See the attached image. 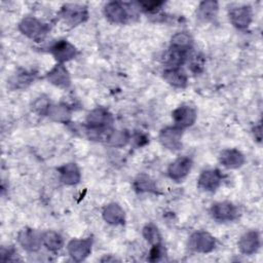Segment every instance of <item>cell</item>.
Here are the masks:
<instances>
[{"instance_id": "1", "label": "cell", "mask_w": 263, "mask_h": 263, "mask_svg": "<svg viewBox=\"0 0 263 263\" xmlns=\"http://www.w3.org/2000/svg\"><path fill=\"white\" fill-rule=\"evenodd\" d=\"M18 29L24 35L34 40L42 39L48 31L46 25L32 16H27L23 18L18 25Z\"/></svg>"}, {"instance_id": "2", "label": "cell", "mask_w": 263, "mask_h": 263, "mask_svg": "<svg viewBox=\"0 0 263 263\" xmlns=\"http://www.w3.org/2000/svg\"><path fill=\"white\" fill-rule=\"evenodd\" d=\"M61 16L70 26H77L88 17L87 8L80 4H66L63 6Z\"/></svg>"}, {"instance_id": "3", "label": "cell", "mask_w": 263, "mask_h": 263, "mask_svg": "<svg viewBox=\"0 0 263 263\" xmlns=\"http://www.w3.org/2000/svg\"><path fill=\"white\" fill-rule=\"evenodd\" d=\"M212 217L220 222L233 221L239 216V211L236 205L229 201L216 202L211 208Z\"/></svg>"}, {"instance_id": "4", "label": "cell", "mask_w": 263, "mask_h": 263, "mask_svg": "<svg viewBox=\"0 0 263 263\" xmlns=\"http://www.w3.org/2000/svg\"><path fill=\"white\" fill-rule=\"evenodd\" d=\"M189 248L198 253H209L216 245L215 238L205 231L194 232L189 238Z\"/></svg>"}, {"instance_id": "5", "label": "cell", "mask_w": 263, "mask_h": 263, "mask_svg": "<svg viewBox=\"0 0 263 263\" xmlns=\"http://www.w3.org/2000/svg\"><path fill=\"white\" fill-rule=\"evenodd\" d=\"M159 141L168 150H179L182 147V129L177 126L165 127L159 134Z\"/></svg>"}, {"instance_id": "6", "label": "cell", "mask_w": 263, "mask_h": 263, "mask_svg": "<svg viewBox=\"0 0 263 263\" xmlns=\"http://www.w3.org/2000/svg\"><path fill=\"white\" fill-rule=\"evenodd\" d=\"M173 120L175 126L185 128L191 126L196 120V111L189 105H182L173 112Z\"/></svg>"}, {"instance_id": "7", "label": "cell", "mask_w": 263, "mask_h": 263, "mask_svg": "<svg viewBox=\"0 0 263 263\" xmlns=\"http://www.w3.org/2000/svg\"><path fill=\"white\" fill-rule=\"evenodd\" d=\"M92 246V238L87 237L84 239H72L68 243V252L75 261L84 260L90 253Z\"/></svg>"}, {"instance_id": "8", "label": "cell", "mask_w": 263, "mask_h": 263, "mask_svg": "<svg viewBox=\"0 0 263 263\" xmlns=\"http://www.w3.org/2000/svg\"><path fill=\"white\" fill-rule=\"evenodd\" d=\"M17 240L20 245L29 252L37 251L42 243V235L31 228H24L18 232Z\"/></svg>"}, {"instance_id": "9", "label": "cell", "mask_w": 263, "mask_h": 263, "mask_svg": "<svg viewBox=\"0 0 263 263\" xmlns=\"http://www.w3.org/2000/svg\"><path fill=\"white\" fill-rule=\"evenodd\" d=\"M228 14L231 24L238 29L248 28L252 22V10L248 5L232 7L229 9Z\"/></svg>"}, {"instance_id": "10", "label": "cell", "mask_w": 263, "mask_h": 263, "mask_svg": "<svg viewBox=\"0 0 263 263\" xmlns=\"http://www.w3.org/2000/svg\"><path fill=\"white\" fill-rule=\"evenodd\" d=\"M191 166L192 160L187 156H182L170 164L167 174L174 181H181L189 174Z\"/></svg>"}, {"instance_id": "11", "label": "cell", "mask_w": 263, "mask_h": 263, "mask_svg": "<svg viewBox=\"0 0 263 263\" xmlns=\"http://www.w3.org/2000/svg\"><path fill=\"white\" fill-rule=\"evenodd\" d=\"M222 183V175L218 170L203 171L197 181L200 189L205 191H215Z\"/></svg>"}, {"instance_id": "12", "label": "cell", "mask_w": 263, "mask_h": 263, "mask_svg": "<svg viewBox=\"0 0 263 263\" xmlns=\"http://www.w3.org/2000/svg\"><path fill=\"white\" fill-rule=\"evenodd\" d=\"M106 17L115 24H124L127 22L129 15L123 4L119 2H109L104 7Z\"/></svg>"}, {"instance_id": "13", "label": "cell", "mask_w": 263, "mask_h": 263, "mask_svg": "<svg viewBox=\"0 0 263 263\" xmlns=\"http://www.w3.org/2000/svg\"><path fill=\"white\" fill-rule=\"evenodd\" d=\"M50 51L54 57V59L61 64L75 58L77 54L76 47L66 40H61L57 42L50 48Z\"/></svg>"}, {"instance_id": "14", "label": "cell", "mask_w": 263, "mask_h": 263, "mask_svg": "<svg viewBox=\"0 0 263 263\" xmlns=\"http://www.w3.org/2000/svg\"><path fill=\"white\" fill-rule=\"evenodd\" d=\"M113 121L111 113L105 108H97L90 111L86 116V124L89 126L104 127L110 126Z\"/></svg>"}, {"instance_id": "15", "label": "cell", "mask_w": 263, "mask_h": 263, "mask_svg": "<svg viewBox=\"0 0 263 263\" xmlns=\"http://www.w3.org/2000/svg\"><path fill=\"white\" fill-rule=\"evenodd\" d=\"M47 79L48 81L62 88H67L71 84V79L68 70L65 68L63 64L57 65L48 74H47Z\"/></svg>"}, {"instance_id": "16", "label": "cell", "mask_w": 263, "mask_h": 263, "mask_svg": "<svg viewBox=\"0 0 263 263\" xmlns=\"http://www.w3.org/2000/svg\"><path fill=\"white\" fill-rule=\"evenodd\" d=\"M239 250L247 255L254 254L260 247V236L257 231L251 230L246 232L238 241Z\"/></svg>"}, {"instance_id": "17", "label": "cell", "mask_w": 263, "mask_h": 263, "mask_svg": "<svg viewBox=\"0 0 263 263\" xmlns=\"http://www.w3.org/2000/svg\"><path fill=\"white\" fill-rule=\"evenodd\" d=\"M220 162L227 168H237L245 162V156L236 149H227L221 152Z\"/></svg>"}, {"instance_id": "18", "label": "cell", "mask_w": 263, "mask_h": 263, "mask_svg": "<svg viewBox=\"0 0 263 263\" xmlns=\"http://www.w3.org/2000/svg\"><path fill=\"white\" fill-rule=\"evenodd\" d=\"M188 50L171 46V48L164 53V64L170 68H179L187 58Z\"/></svg>"}, {"instance_id": "19", "label": "cell", "mask_w": 263, "mask_h": 263, "mask_svg": "<svg viewBox=\"0 0 263 263\" xmlns=\"http://www.w3.org/2000/svg\"><path fill=\"white\" fill-rule=\"evenodd\" d=\"M104 220L112 225L124 223V212L117 203L108 204L103 211Z\"/></svg>"}, {"instance_id": "20", "label": "cell", "mask_w": 263, "mask_h": 263, "mask_svg": "<svg viewBox=\"0 0 263 263\" xmlns=\"http://www.w3.org/2000/svg\"><path fill=\"white\" fill-rule=\"evenodd\" d=\"M163 78L174 87L184 88L187 85V75L179 68L166 69L163 73Z\"/></svg>"}, {"instance_id": "21", "label": "cell", "mask_w": 263, "mask_h": 263, "mask_svg": "<svg viewBox=\"0 0 263 263\" xmlns=\"http://www.w3.org/2000/svg\"><path fill=\"white\" fill-rule=\"evenodd\" d=\"M218 8V2L216 1H202L197 8V18L201 22H210L216 17Z\"/></svg>"}, {"instance_id": "22", "label": "cell", "mask_w": 263, "mask_h": 263, "mask_svg": "<svg viewBox=\"0 0 263 263\" xmlns=\"http://www.w3.org/2000/svg\"><path fill=\"white\" fill-rule=\"evenodd\" d=\"M61 181L67 185L77 184L80 180V172L75 163H67L59 168Z\"/></svg>"}, {"instance_id": "23", "label": "cell", "mask_w": 263, "mask_h": 263, "mask_svg": "<svg viewBox=\"0 0 263 263\" xmlns=\"http://www.w3.org/2000/svg\"><path fill=\"white\" fill-rule=\"evenodd\" d=\"M50 119L58 122L66 123L71 118V110L65 104H58V105H50L47 114Z\"/></svg>"}, {"instance_id": "24", "label": "cell", "mask_w": 263, "mask_h": 263, "mask_svg": "<svg viewBox=\"0 0 263 263\" xmlns=\"http://www.w3.org/2000/svg\"><path fill=\"white\" fill-rule=\"evenodd\" d=\"M42 243L52 252L59 251L64 245L63 237L55 231H47L42 234Z\"/></svg>"}, {"instance_id": "25", "label": "cell", "mask_w": 263, "mask_h": 263, "mask_svg": "<svg viewBox=\"0 0 263 263\" xmlns=\"http://www.w3.org/2000/svg\"><path fill=\"white\" fill-rule=\"evenodd\" d=\"M135 188L139 192H156V185L148 176L140 175L135 180Z\"/></svg>"}, {"instance_id": "26", "label": "cell", "mask_w": 263, "mask_h": 263, "mask_svg": "<svg viewBox=\"0 0 263 263\" xmlns=\"http://www.w3.org/2000/svg\"><path fill=\"white\" fill-rule=\"evenodd\" d=\"M191 44H192V39L190 35L186 32H179L173 36L171 46L189 50V48L191 47Z\"/></svg>"}, {"instance_id": "27", "label": "cell", "mask_w": 263, "mask_h": 263, "mask_svg": "<svg viewBox=\"0 0 263 263\" xmlns=\"http://www.w3.org/2000/svg\"><path fill=\"white\" fill-rule=\"evenodd\" d=\"M129 140V134L126 130H115L113 129L107 144L114 146V147H121L124 146Z\"/></svg>"}, {"instance_id": "28", "label": "cell", "mask_w": 263, "mask_h": 263, "mask_svg": "<svg viewBox=\"0 0 263 263\" xmlns=\"http://www.w3.org/2000/svg\"><path fill=\"white\" fill-rule=\"evenodd\" d=\"M143 235L146 238V240L151 245L159 243L161 239V236L157 227L153 224H148L143 228Z\"/></svg>"}, {"instance_id": "29", "label": "cell", "mask_w": 263, "mask_h": 263, "mask_svg": "<svg viewBox=\"0 0 263 263\" xmlns=\"http://www.w3.org/2000/svg\"><path fill=\"white\" fill-rule=\"evenodd\" d=\"M50 107V104L45 97H40L38 98L34 104H33V109L38 112L39 114H47V111Z\"/></svg>"}, {"instance_id": "30", "label": "cell", "mask_w": 263, "mask_h": 263, "mask_svg": "<svg viewBox=\"0 0 263 263\" xmlns=\"http://www.w3.org/2000/svg\"><path fill=\"white\" fill-rule=\"evenodd\" d=\"M149 255H150L149 256V260L150 261H158L164 255V249L160 245V242L156 243V245H153Z\"/></svg>"}, {"instance_id": "31", "label": "cell", "mask_w": 263, "mask_h": 263, "mask_svg": "<svg viewBox=\"0 0 263 263\" xmlns=\"http://www.w3.org/2000/svg\"><path fill=\"white\" fill-rule=\"evenodd\" d=\"M138 4L145 11H155L158 8H160V6L163 4V2H161V1H143V2H139Z\"/></svg>"}, {"instance_id": "32", "label": "cell", "mask_w": 263, "mask_h": 263, "mask_svg": "<svg viewBox=\"0 0 263 263\" xmlns=\"http://www.w3.org/2000/svg\"><path fill=\"white\" fill-rule=\"evenodd\" d=\"M203 59H202V57H199V55H195V57H193L192 59H191V62H190V70L192 71V72H195V73H197V72H199V71H201V69L203 68Z\"/></svg>"}, {"instance_id": "33", "label": "cell", "mask_w": 263, "mask_h": 263, "mask_svg": "<svg viewBox=\"0 0 263 263\" xmlns=\"http://www.w3.org/2000/svg\"><path fill=\"white\" fill-rule=\"evenodd\" d=\"M31 81V78H30V75L29 74H26V73H22V74H18L16 75V77L14 78L13 80V83L15 84V86H20L21 84H27V83H30Z\"/></svg>"}, {"instance_id": "34", "label": "cell", "mask_w": 263, "mask_h": 263, "mask_svg": "<svg viewBox=\"0 0 263 263\" xmlns=\"http://www.w3.org/2000/svg\"><path fill=\"white\" fill-rule=\"evenodd\" d=\"M134 141L136 142V144L138 146H143V145H145L148 142V138L145 135H143V134H137L134 137Z\"/></svg>"}]
</instances>
